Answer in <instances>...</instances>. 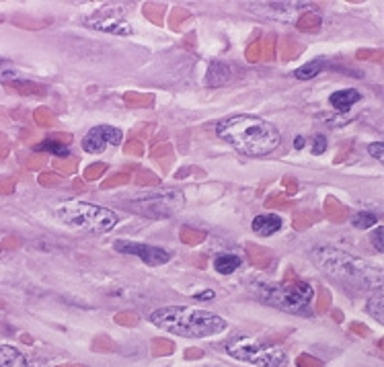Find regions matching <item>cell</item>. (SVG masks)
<instances>
[{
	"instance_id": "6da1fadb",
	"label": "cell",
	"mask_w": 384,
	"mask_h": 367,
	"mask_svg": "<svg viewBox=\"0 0 384 367\" xmlns=\"http://www.w3.org/2000/svg\"><path fill=\"white\" fill-rule=\"evenodd\" d=\"M312 263L327 273L331 279L339 282L344 287L355 289H381L383 287V271L353 254H347L344 250L329 248V246H316L310 252Z\"/></svg>"
},
{
	"instance_id": "7a4b0ae2",
	"label": "cell",
	"mask_w": 384,
	"mask_h": 367,
	"mask_svg": "<svg viewBox=\"0 0 384 367\" xmlns=\"http://www.w3.org/2000/svg\"><path fill=\"white\" fill-rule=\"evenodd\" d=\"M216 133L245 156H268L279 146V131L275 125L251 115H236L220 122Z\"/></svg>"
},
{
	"instance_id": "3957f363",
	"label": "cell",
	"mask_w": 384,
	"mask_h": 367,
	"mask_svg": "<svg viewBox=\"0 0 384 367\" xmlns=\"http://www.w3.org/2000/svg\"><path fill=\"white\" fill-rule=\"evenodd\" d=\"M151 323L171 334L190 336V339L220 334L229 327L222 316L195 306H171V308L154 310L151 314Z\"/></svg>"
},
{
	"instance_id": "277c9868",
	"label": "cell",
	"mask_w": 384,
	"mask_h": 367,
	"mask_svg": "<svg viewBox=\"0 0 384 367\" xmlns=\"http://www.w3.org/2000/svg\"><path fill=\"white\" fill-rule=\"evenodd\" d=\"M56 218L62 220L66 226H72L91 234H105L117 224V215L112 209L93 204H78V202L56 207Z\"/></svg>"
},
{
	"instance_id": "5b68a950",
	"label": "cell",
	"mask_w": 384,
	"mask_h": 367,
	"mask_svg": "<svg viewBox=\"0 0 384 367\" xmlns=\"http://www.w3.org/2000/svg\"><path fill=\"white\" fill-rule=\"evenodd\" d=\"M253 291L263 304L286 312H305L314 297V289L298 279L286 284H255Z\"/></svg>"
},
{
	"instance_id": "8992f818",
	"label": "cell",
	"mask_w": 384,
	"mask_h": 367,
	"mask_svg": "<svg viewBox=\"0 0 384 367\" xmlns=\"http://www.w3.org/2000/svg\"><path fill=\"white\" fill-rule=\"evenodd\" d=\"M226 353L257 367H279L288 361L286 351L279 345H266L251 336H234L226 343Z\"/></svg>"
},
{
	"instance_id": "52a82bcc",
	"label": "cell",
	"mask_w": 384,
	"mask_h": 367,
	"mask_svg": "<svg viewBox=\"0 0 384 367\" xmlns=\"http://www.w3.org/2000/svg\"><path fill=\"white\" fill-rule=\"evenodd\" d=\"M183 205V195L179 191H169V193H160V195H148L146 204L132 207L144 215H153V218H162L169 215L173 211H177Z\"/></svg>"
},
{
	"instance_id": "ba28073f",
	"label": "cell",
	"mask_w": 384,
	"mask_h": 367,
	"mask_svg": "<svg viewBox=\"0 0 384 367\" xmlns=\"http://www.w3.org/2000/svg\"><path fill=\"white\" fill-rule=\"evenodd\" d=\"M121 131L117 127L112 125H99V127H93L86 138L82 140V148L91 154H99L103 152L107 146H117L121 144Z\"/></svg>"
},
{
	"instance_id": "9c48e42d",
	"label": "cell",
	"mask_w": 384,
	"mask_h": 367,
	"mask_svg": "<svg viewBox=\"0 0 384 367\" xmlns=\"http://www.w3.org/2000/svg\"><path fill=\"white\" fill-rule=\"evenodd\" d=\"M114 246H116L117 252L140 256L146 265H154V267L156 265H164L171 259V252H167L164 248H158V246L138 245V243H130V240H117Z\"/></svg>"
},
{
	"instance_id": "30bf717a",
	"label": "cell",
	"mask_w": 384,
	"mask_h": 367,
	"mask_svg": "<svg viewBox=\"0 0 384 367\" xmlns=\"http://www.w3.org/2000/svg\"><path fill=\"white\" fill-rule=\"evenodd\" d=\"M86 25H91L99 31H105V33H114V35H130L132 33V27L123 19H119L116 15H109L105 10L86 19Z\"/></svg>"
},
{
	"instance_id": "8fae6325",
	"label": "cell",
	"mask_w": 384,
	"mask_h": 367,
	"mask_svg": "<svg viewBox=\"0 0 384 367\" xmlns=\"http://www.w3.org/2000/svg\"><path fill=\"white\" fill-rule=\"evenodd\" d=\"M253 232L259 236H271L275 232L282 230V218L275 213H266V215H257L251 224Z\"/></svg>"
},
{
	"instance_id": "7c38bea8",
	"label": "cell",
	"mask_w": 384,
	"mask_h": 367,
	"mask_svg": "<svg viewBox=\"0 0 384 367\" xmlns=\"http://www.w3.org/2000/svg\"><path fill=\"white\" fill-rule=\"evenodd\" d=\"M231 81V68L224 62H212L206 74V82L208 86H220Z\"/></svg>"
},
{
	"instance_id": "4fadbf2b",
	"label": "cell",
	"mask_w": 384,
	"mask_h": 367,
	"mask_svg": "<svg viewBox=\"0 0 384 367\" xmlns=\"http://www.w3.org/2000/svg\"><path fill=\"white\" fill-rule=\"evenodd\" d=\"M0 367H29L21 351L10 345H0Z\"/></svg>"
},
{
	"instance_id": "5bb4252c",
	"label": "cell",
	"mask_w": 384,
	"mask_h": 367,
	"mask_svg": "<svg viewBox=\"0 0 384 367\" xmlns=\"http://www.w3.org/2000/svg\"><path fill=\"white\" fill-rule=\"evenodd\" d=\"M275 49H277V54L284 62H290V60L298 58L305 47H302L300 41H296L294 38H284V40H279V43H275Z\"/></svg>"
},
{
	"instance_id": "9a60e30c",
	"label": "cell",
	"mask_w": 384,
	"mask_h": 367,
	"mask_svg": "<svg viewBox=\"0 0 384 367\" xmlns=\"http://www.w3.org/2000/svg\"><path fill=\"white\" fill-rule=\"evenodd\" d=\"M358 101H360V92H358V90H351V88H347V90H337V92L331 95V105H333V109H337V111H349L351 105L358 103Z\"/></svg>"
},
{
	"instance_id": "2e32d148",
	"label": "cell",
	"mask_w": 384,
	"mask_h": 367,
	"mask_svg": "<svg viewBox=\"0 0 384 367\" xmlns=\"http://www.w3.org/2000/svg\"><path fill=\"white\" fill-rule=\"evenodd\" d=\"M325 215L331 222L341 224V222H346L347 218H349V209L341 202H337L335 197H327V202H325Z\"/></svg>"
},
{
	"instance_id": "e0dca14e",
	"label": "cell",
	"mask_w": 384,
	"mask_h": 367,
	"mask_svg": "<svg viewBox=\"0 0 384 367\" xmlns=\"http://www.w3.org/2000/svg\"><path fill=\"white\" fill-rule=\"evenodd\" d=\"M240 267V259L232 252H226V254H220L216 261H214V269L220 273V275H231L236 269Z\"/></svg>"
},
{
	"instance_id": "ac0fdd59",
	"label": "cell",
	"mask_w": 384,
	"mask_h": 367,
	"mask_svg": "<svg viewBox=\"0 0 384 367\" xmlns=\"http://www.w3.org/2000/svg\"><path fill=\"white\" fill-rule=\"evenodd\" d=\"M123 103L130 105V107H153L154 95H151V92H136V90H130V92L123 95Z\"/></svg>"
},
{
	"instance_id": "d6986e66",
	"label": "cell",
	"mask_w": 384,
	"mask_h": 367,
	"mask_svg": "<svg viewBox=\"0 0 384 367\" xmlns=\"http://www.w3.org/2000/svg\"><path fill=\"white\" fill-rule=\"evenodd\" d=\"M247 250H249V256H251L255 267L263 269V267H268L269 263H271V250H268V248H263V246L259 245H247Z\"/></svg>"
},
{
	"instance_id": "ffe728a7",
	"label": "cell",
	"mask_w": 384,
	"mask_h": 367,
	"mask_svg": "<svg viewBox=\"0 0 384 367\" xmlns=\"http://www.w3.org/2000/svg\"><path fill=\"white\" fill-rule=\"evenodd\" d=\"M296 29L302 33H316L321 29V17L314 13H305L298 21H296Z\"/></svg>"
},
{
	"instance_id": "44dd1931",
	"label": "cell",
	"mask_w": 384,
	"mask_h": 367,
	"mask_svg": "<svg viewBox=\"0 0 384 367\" xmlns=\"http://www.w3.org/2000/svg\"><path fill=\"white\" fill-rule=\"evenodd\" d=\"M36 150L38 152H47V154H56V156H60V158H68V148L64 146V144H60V142H56V140H45V142H41L36 146Z\"/></svg>"
},
{
	"instance_id": "7402d4cb",
	"label": "cell",
	"mask_w": 384,
	"mask_h": 367,
	"mask_svg": "<svg viewBox=\"0 0 384 367\" xmlns=\"http://www.w3.org/2000/svg\"><path fill=\"white\" fill-rule=\"evenodd\" d=\"M384 295L381 289L374 291V295L368 300V314H372L378 323H384Z\"/></svg>"
},
{
	"instance_id": "603a6c76",
	"label": "cell",
	"mask_w": 384,
	"mask_h": 367,
	"mask_svg": "<svg viewBox=\"0 0 384 367\" xmlns=\"http://www.w3.org/2000/svg\"><path fill=\"white\" fill-rule=\"evenodd\" d=\"M187 21H190V13L183 6H175L171 10V15H169V27L173 31H181L183 29V23H187Z\"/></svg>"
},
{
	"instance_id": "cb8c5ba5",
	"label": "cell",
	"mask_w": 384,
	"mask_h": 367,
	"mask_svg": "<svg viewBox=\"0 0 384 367\" xmlns=\"http://www.w3.org/2000/svg\"><path fill=\"white\" fill-rule=\"evenodd\" d=\"M179 236H181V243H185V245H190V246H197L206 240V236H208V234H206V232H201V230L190 228V226H183V228L179 230Z\"/></svg>"
},
{
	"instance_id": "d4e9b609",
	"label": "cell",
	"mask_w": 384,
	"mask_h": 367,
	"mask_svg": "<svg viewBox=\"0 0 384 367\" xmlns=\"http://www.w3.org/2000/svg\"><path fill=\"white\" fill-rule=\"evenodd\" d=\"M323 68H325L323 62H308L307 66H302V68H298V70L294 72V76L300 79V81H310V79H314Z\"/></svg>"
},
{
	"instance_id": "484cf974",
	"label": "cell",
	"mask_w": 384,
	"mask_h": 367,
	"mask_svg": "<svg viewBox=\"0 0 384 367\" xmlns=\"http://www.w3.org/2000/svg\"><path fill=\"white\" fill-rule=\"evenodd\" d=\"M376 215L374 213H370V211H360V213H355L353 218H351V224L355 226V228H360V230H368V228H372V226H376Z\"/></svg>"
},
{
	"instance_id": "4316f807",
	"label": "cell",
	"mask_w": 384,
	"mask_h": 367,
	"mask_svg": "<svg viewBox=\"0 0 384 367\" xmlns=\"http://www.w3.org/2000/svg\"><path fill=\"white\" fill-rule=\"evenodd\" d=\"M164 4H153V2H148V4H144V17L154 23V25H162V17H164Z\"/></svg>"
},
{
	"instance_id": "83f0119b",
	"label": "cell",
	"mask_w": 384,
	"mask_h": 367,
	"mask_svg": "<svg viewBox=\"0 0 384 367\" xmlns=\"http://www.w3.org/2000/svg\"><path fill=\"white\" fill-rule=\"evenodd\" d=\"M316 213L314 211H298L294 213V228L296 230H307L308 226H312L316 222Z\"/></svg>"
},
{
	"instance_id": "f1b7e54d",
	"label": "cell",
	"mask_w": 384,
	"mask_h": 367,
	"mask_svg": "<svg viewBox=\"0 0 384 367\" xmlns=\"http://www.w3.org/2000/svg\"><path fill=\"white\" fill-rule=\"evenodd\" d=\"M17 79H19V72H17L15 64L8 60H0V81L13 84Z\"/></svg>"
},
{
	"instance_id": "f546056e",
	"label": "cell",
	"mask_w": 384,
	"mask_h": 367,
	"mask_svg": "<svg viewBox=\"0 0 384 367\" xmlns=\"http://www.w3.org/2000/svg\"><path fill=\"white\" fill-rule=\"evenodd\" d=\"M160 183V179L151 172V170H146V168H142V170H138V174H136V185L138 187H154V185H158Z\"/></svg>"
},
{
	"instance_id": "4dcf8cb0",
	"label": "cell",
	"mask_w": 384,
	"mask_h": 367,
	"mask_svg": "<svg viewBox=\"0 0 384 367\" xmlns=\"http://www.w3.org/2000/svg\"><path fill=\"white\" fill-rule=\"evenodd\" d=\"M105 170H107V164L105 163H93L86 166V170H84V181H97V179H101L103 174H105Z\"/></svg>"
},
{
	"instance_id": "1f68e13d",
	"label": "cell",
	"mask_w": 384,
	"mask_h": 367,
	"mask_svg": "<svg viewBox=\"0 0 384 367\" xmlns=\"http://www.w3.org/2000/svg\"><path fill=\"white\" fill-rule=\"evenodd\" d=\"M77 158H58L56 163H54V168L58 170V172H62V174H75L77 172Z\"/></svg>"
},
{
	"instance_id": "d6a6232c",
	"label": "cell",
	"mask_w": 384,
	"mask_h": 367,
	"mask_svg": "<svg viewBox=\"0 0 384 367\" xmlns=\"http://www.w3.org/2000/svg\"><path fill=\"white\" fill-rule=\"evenodd\" d=\"M151 156H153L154 161H164V158H173L175 152H173V146L169 142H164V144L153 146V154Z\"/></svg>"
},
{
	"instance_id": "836d02e7",
	"label": "cell",
	"mask_w": 384,
	"mask_h": 367,
	"mask_svg": "<svg viewBox=\"0 0 384 367\" xmlns=\"http://www.w3.org/2000/svg\"><path fill=\"white\" fill-rule=\"evenodd\" d=\"M130 174L128 172H117L114 177H109L107 181H103L101 189H114V187H121V185H128L130 183Z\"/></svg>"
},
{
	"instance_id": "e575fe53",
	"label": "cell",
	"mask_w": 384,
	"mask_h": 367,
	"mask_svg": "<svg viewBox=\"0 0 384 367\" xmlns=\"http://www.w3.org/2000/svg\"><path fill=\"white\" fill-rule=\"evenodd\" d=\"M355 58L358 60H372L376 64H383L384 51L383 49H358L355 51Z\"/></svg>"
},
{
	"instance_id": "d590c367",
	"label": "cell",
	"mask_w": 384,
	"mask_h": 367,
	"mask_svg": "<svg viewBox=\"0 0 384 367\" xmlns=\"http://www.w3.org/2000/svg\"><path fill=\"white\" fill-rule=\"evenodd\" d=\"M247 60L249 62H261L263 60V43H261V40L251 43L247 47Z\"/></svg>"
},
{
	"instance_id": "8d00e7d4",
	"label": "cell",
	"mask_w": 384,
	"mask_h": 367,
	"mask_svg": "<svg viewBox=\"0 0 384 367\" xmlns=\"http://www.w3.org/2000/svg\"><path fill=\"white\" fill-rule=\"evenodd\" d=\"M15 86L23 95H41V92H45V86L36 84V82H15Z\"/></svg>"
},
{
	"instance_id": "74e56055",
	"label": "cell",
	"mask_w": 384,
	"mask_h": 367,
	"mask_svg": "<svg viewBox=\"0 0 384 367\" xmlns=\"http://www.w3.org/2000/svg\"><path fill=\"white\" fill-rule=\"evenodd\" d=\"M266 205H268L269 209H286V207H290L292 205V202L286 197V195H271V197H268V202H266Z\"/></svg>"
},
{
	"instance_id": "f35d334b",
	"label": "cell",
	"mask_w": 384,
	"mask_h": 367,
	"mask_svg": "<svg viewBox=\"0 0 384 367\" xmlns=\"http://www.w3.org/2000/svg\"><path fill=\"white\" fill-rule=\"evenodd\" d=\"M36 120H38L39 125H43V127L56 125V115H54L49 109H39V111H36Z\"/></svg>"
},
{
	"instance_id": "ab89813d",
	"label": "cell",
	"mask_w": 384,
	"mask_h": 367,
	"mask_svg": "<svg viewBox=\"0 0 384 367\" xmlns=\"http://www.w3.org/2000/svg\"><path fill=\"white\" fill-rule=\"evenodd\" d=\"M123 152H125V154H132V156H142V154H144V146H142V142H138V140H130V142H125Z\"/></svg>"
},
{
	"instance_id": "60d3db41",
	"label": "cell",
	"mask_w": 384,
	"mask_h": 367,
	"mask_svg": "<svg viewBox=\"0 0 384 367\" xmlns=\"http://www.w3.org/2000/svg\"><path fill=\"white\" fill-rule=\"evenodd\" d=\"M263 43V60H273L275 56V38H266L261 40Z\"/></svg>"
},
{
	"instance_id": "b9f144b4",
	"label": "cell",
	"mask_w": 384,
	"mask_h": 367,
	"mask_svg": "<svg viewBox=\"0 0 384 367\" xmlns=\"http://www.w3.org/2000/svg\"><path fill=\"white\" fill-rule=\"evenodd\" d=\"M39 183H41L43 187H56V185H60L62 181H60V177H58V174L43 172V174H39Z\"/></svg>"
},
{
	"instance_id": "7bdbcfd3",
	"label": "cell",
	"mask_w": 384,
	"mask_h": 367,
	"mask_svg": "<svg viewBox=\"0 0 384 367\" xmlns=\"http://www.w3.org/2000/svg\"><path fill=\"white\" fill-rule=\"evenodd\" d=\"M327 150V138L325 136H314L312 140V154H323Z\"/></svg>"
},
{
	"instance_id": "ee69618b",
	"label": "cell",
	"mask_w": 384,
	"mask_h": 367,
	"mask_svg": "<svg viewBox=\"0 0 384 367\" xmlns=\"http://www.w3.org/2000/svg\"><path fill=\"white\" fill-rule=\"evenodd\" d=\"M372 245L376 246V250H378V252H383L384 250V228H376V230H374V234H372Z\"/></svg>"
},
{
	"instance_id": "f6af8a7d",
	"label": "cell",
	"mask_w": 384,
	"mask_h": 367,
	"mask_svg": "<svg viewBox=\"0 0 384 367\" xmlns=\"http://www.w3.org/2000/svg\"><path fill=\"white\" fill-rule=\"evenodd\" d=\"M284 187H286V193H288V195H294V193L298 191V181L292 179V177H286V179H284Z\"/></svg>"
},
{
	"instance_id": "bcb514c9",
	"label": "cell",
	"mask_w": 384,
	"mask_h": 367,
	"mask_svg": "<svg viewBox=\"0 0 384 367\" xmlns=\"http://www.w3.org/2000/svg\"><path fill=\"white\" fill-rule=\"evenodd\" d=\"M368 152H370V154H372L374 158H378V161H381V158H384V146H383V144H370V146H368Z\"/></svg>"
},
{
	"instance_id": "7dc6e473",
	"label": "cell",
	"mask_w": 384,
	"mask_h": 367,
	"mask_svg": "<svg viewBox=\"0 0 384 367\" xmlns=\"http://www.w3.org/2000/svg\"><path fill=\"white\" fill-rule=\"evenodd\" d=\"M49 140H56V142H60V144H70L72 142V136L70 133H54V136H47Z\"/></svg>"
},
{
	"instance_id": "c3c4849f",
	"label": "cell",
	"mask_w": 384,
	"mask_h": 367,
	"mask_svg": "<svg viewBox=\"0 0 384 367\" xmlns=\"http://www.w3.org/2000/svg\"><path fill=\"white\" fill-rule=\"evenodd\" d=\"M305 146H307V140H305L302 136H298V138L294 140V148H296V150H302Z\"/></svg>"
},
{
	"instance_id": "681fc988",
	"label": "cell",
	"mask_w": 384,
	"mask_h": 367,
	"mask_svg": "<svg viewBox=\"0 0 384 367\" xmlns=\"http://www.w3.org/2000/svg\"><path fill=\"white\" fill-rule=\"evenodd\" d=\"M212 297H214V291H203L195 295V300H212Z\"/></svg>"
},
{
	"instance_id": "f907efd6",
	"label": "cell",
	"mask_w": 384,
	"mask_h": 367,
	"mask_svg": "<svg viewBox=\"0 0 384 367\" xmlns=\"http://www.w3.org/2000/svg\"><path fill=\"white\" fill-rule=\"evenodd\" d=\"M43 156H39V158H33L31 163H29V168H39V166H43Z\"/></svg>"
},
{
	"instance_id": "816d5d0a",
	"label": "cell",
	"mask_w": 384,
	"mask_h": 367,
	"mask_svg": "<svg viewBox=\"0 0 384 367\" xmlns=\"http://www.w3.org/2000/svg\"><path fill=\"white\" fill-rule=\"evenodd\" d=\"M298 364H300V366H307V367H316V364H314L312 359H308V357H302Z\"/></svg>"
},
{
	"instance_id": "f5cc1de1",
	"label": "cell",
	"mask_w": 384,
	"mask_h": 367,
	"mask_svg": "<svg viewBox=\"0 0 384 367\" xmlns=\"http://www.w3.org/2000/svg\"><path fill=\"white\" fill-rule=\"evenodd\" d=\"M75 189L82 191V189H84V183H82V181H77V183H75Z\"/></svg>"
}]
</instances>
